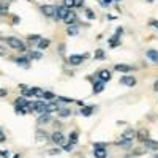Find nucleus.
I'll return each mask as SVG.
<instances>
[{"label": "nucleus", "mask_w": 158, "mask_h": 158, "mask_svg": "<svg viewBox=\"0 0 158 158\" xmlns=\"http://www.w3.org/2000/svg\"><path fill=\"white\" fill-rule=\"evenodd\" d=\"M5 41H6V44H8L10 48L16 49V51H19V52H24V51H25V44L21 41L19 38H15V36H6V38H5Z\"/></svg>", "instance_id": "nucleus-1"}, {"label": "nucleus", "mask_w": 158, "mask_h": 158, "mask_svg": "<svg viewBox=\"0 0 158 158\" xmlns=\"http://www.w3.org/2000/svg\"><path fill=\"white\" fill-rule=\"evenodd\" d=\"M85 57H87V54H84V56H81V54H73V56L68 57V63L73 65V67H77V65H81V63L85 60Z\"/></svg>", "instance_id": "nucleus-2"}, {"label": "nucleus", "mask_w": 158, "mask_h": 158, "mask_svg": "<svg viewBox=\"0 0 158 158\" xmlns=\"http://www.w3.org/2000/svg\"><path fill=\"white\" fill-rule=\"evenodd\" d=\"M51 141L54 142L57 147H59V146H62V147L65 146V136L60 133V131H56V133H52V135H51Z\"/></svg>", "instance_id": "nucleus-3"}, {"label": "nucleus", "mask_w": 158, "mask_h": 158, "mask_svg": "<svg viewBox=\"0 0 158 158\" xmlns=\"http://www.w3.org/2000/svg\"><path fill=\"white\" fill-rule=\"evenodd\" d=\"M46 108H48V101H36L32 104V109L40 114H46Z\"/></svg>", "instance_id": "nucleus-4"}, {"label": "nucleus", "mask_w": 158, "mask_h": 158, "mask_svg": "<svg viewBox=\"0 0 158 158\" xmlns=\"http://www.w3.org/2000/svg\"><path fill=\"white\" fill-rule=\"evenodd\" d=\"M136 131L133 130V128H128V130H125L123 131V135H122V139H125V141H128V142H131L133 144V141L136 139Z\"/></svg>", "instance_id": "nucleus-5"}, {"label": "nucleus", "mask_w": 158, "mask_h": 158, "mask_svg": "<svg viewBox=\"0 0 158 158\" xmlns=\"http://www.w3.org/2000/svg\"><path fill=\"white\" fill-rule=\"evenodd\" d=\"M56 10H57V6H54V5H43L41 6V13L44 16H49V18H54Z\"/></svg>", "instance_id": "nucleus-6"}, {"label": "nucleus", "mask_w": 158, "mask_h": 158, "mask_svg": "<svg viewBox=\"0 0 158 158\" xmlns=\"http://www.w3.org/2000/svg\"><path fill=\"white\" fill-rule=\"evenodd\" d=\"M76 19H77V16H76V13H74L73 10H68V13H67V16H65V19H63V22L67 24V25H74Z\"/></svg>", "instance_id": "nucleus-7"}, {"label": "nucleus", "mask_w": 158, "mask_h": 158, "mask_svg": "<svg viewBox=\"0 0 158 158\" xmlns=\"http://www.w3.org/2000/svg\"><path fill=\"white\" fill-rule=\"evenodd\" d=\"M67 13H68V8H67V6H57L56 15H54V19H56V21H59V19H65Z\"/></svg>", "instance_id": "nucleus-8"}, {"label": "nucleus", "mask_w": 158, "mask_h": 158, "mask_svg": "<svg viewBox=\"0 0 158 158\" xmlns=\"http://www.w3.org/2000/svg\"><path fill=\"white\" fill-rule=\"evenodd\" d=\"M94 156L95 158H108V149L106 147H94Z\"/></svg>", "instance_id": "nucleus-9"}, {"label": "nucleus", "mask_w": 158, "mask_h": 158, "mask_svg": "<svg viewBox=\"0 0 158 158\" xmlns=\"http://www.w3.org/2000/svg\"><path fill=\"white\" fill-rule=\"evenodd\" d=\"M120 84L122 85H128V87H133V85H136V77H133V76H123V77H120Z\"/></svg>", "instance_id": "nucleus-10"}, {"label": "nucleus", "mask_w": 158, "mask_h": 158, "mask_svg": "<svg viewBox=\"0 0 158 158\" xmlns=\"http://www.w3.org/2000/svg\"><path fill=\"white\" fill-rule=\"evenodd\" d=\"M114 70L122 71V73H130V71H133V67H131V65H127V63H115Z\"/></svg>", "instance_id": "nucleus-11"}, {"label": "nucleus", "mask_w": 158, "mask_h": 158, "mask_svg": "<svg viewBox=\"0 0 158 158\" xmlns=\"http://www.w3.org/2000/svg\"><path fill=\"white\" fill-rule=\"evenodd\" d=\"M36 90H38V87H25V85H22V95L24 97H36Z\"/></svg>", "instance_id": "nucleus-12"}, {"label": "nucleus", "mask_w": 158, "mask_h": 158, "mask_svg": "<svg viewBox=\"0 0 158 158\" xmlns=\"http://www.w3.org/2000/svg\"><path fill=\"white\" fill-rule=\"evenodd\" d=\"M15 104H16V108H32V103H30L29 100H25L24 97H21V98H16Z\"/></svg>", "instance_id": "nucleus-13"}, {"label": "nucleus", "mask_w": 158, "mask_h": 158, "mask_svg": "<svg viewBox=\"0 0 158 158\" xmlns=\"http://www.w3.org/2000/svg\"><path fill=\"white\" fill-rule=\"evenodd\" d=\"M49 138H51V136L46 133L44 130H41V128L36 130V133H35V139H36V141H48Z\"/></svg>", "instance_id": "nucleus-14"}, {"label": "nucleus", "mask_w": 158, "mask_h": 158, "mask_svg": "<svg viewBox=\"0 0 158 158\" xmlns=\"http://www.w3.org/2000/svg\"><path fill=\"white\" fill-rule=\"evenodd\" d=\"M111 71L109 70H101L100 73H98V79L101 82H106V81H111Z\"/></svg>", "instance_id": "nucleus-15"}, {"label": "nucleus", "mask_w": 158, "mask_h": 158, "mask_svg": "<svg viewBox=\"0 0 158 158\" xmlns=\"http://www.w3.org/2000/svg\"><path fill=\"white\" fill-rule=\"evenodd\" d=\"M136 139L141 141V142L144 144V142L149 139V131H147V130H139V131H138V135H136Z\"/></svg>", "instance_id": "nucleus-16"}, {"label": "nucleus", "mask_w": 158, "mask_h": 158, "mask_svg": "<svg viewBox=\"0 0 158 158\" xmlns=\"http://www.w3.org/2000/svg\"><path fill=\"white\" fill-rule=\"evenodd\" d=\"M144 147H146V149H149V150H158V142L149 138L146 142H144Z\"/></svg>", "instance_id": "nucleus-17"}, {"label": "nucleus", "mask_w": 158, "mask_h": 158, "mask_svg": "<svg viewBox=\"0 0 158 158\" xmlns=\"http://www.w3.org/2000/svg\"><path fill=\"white\" fill-rule=\"evenodd\" d=\"M19 67H24V68H29V63H30V59L29 57H18L16 60H15Z\"/></svg>", "instance_id": "nucleus-18"}, {"label": "nucleus", "mask_w": 158, "mask_h": 158, "mask_svg": "<svg viewBox=\"0 0 158 158\" xmlns=\"http://www.w3.org/2000/svg\"><path fill=\"white\" fill-rule=\"evenodd\" d=\"M54 111H59V104L57 101H48V108H46V114H51Z\"/></svg>", "instance_id": "nucleus-19"}, {"label": "nucleus", "mask_w": 158, "mask_h": 158, "mask_svg": "<svg viewBox=\"0 0 158 158\" xmlns=\"http://www.w3.org/2000/svg\"><path fill=\"white\" fill-rule=\"evenodd\" d=\"M147 57H149L152 62H155V63L158 65V51H155V49H149V51H147Z\"/></svg>", "instance_id": "nucleus-20"}, {"label": "nucleus", "mask_w": 158, "mask_h": 158, "mask_svg": "<svg viewBox=\"0 0 158 158\" xmlns=\"http://www.w3.org/2000/svg\"><path fill=\"white\" fill-rule=\"evenodd\" d=\"M77 139H79V133H77V131H71L70 136H68V144H73V146H76Z\"/></svg>", "instance_id": "nucleus-21"}, {"label": "nucleus", "mask_w": 158, "mask_h": 158, "mask_svg": "<svg viewBox=\"0 0 158 158\" xmlns=\"http://www.w3.org/2000/svg\"><path fill=\"white\" fill-rule=\"evenodd\" d=\"M94 111H95V108H94V106H84V108H81V115L89 117V115L94 114Z\"/></svg>", "instance_id": "nucleus-22"}, {"label": "nucleus", "mask_w": 158, "mask_h": 158, "mask_svg": "<svg viewBox=\"0 0 158 158\" xmlns=\"http://www.w3.org/2000/svg\"><path fill=\"white\" fill-rule=\"evenodd\" d=\"M103 90H104V82L98 81V82L94 84V94H101Z\"/></svg>", "instance_id": "nucleus-23"}, {"label": "nucleus", "mask_w": 158, "mask_h": 158, "mask_svg": "<svg viewBox=\"0 0 158 158\" xmlns=\"http://www.w3.org/2000/svg\"><path fill=\"white\" fill-rule=\"evenodd\" d=\"M77 32H79L77 25H68V27H67V33H68L70 36H76Z\"/></svg>", "instance_id": "nucleus-24"}, {"label": "nucleus", "mask_w": 158, "mask_h": 158, "mask_svg": "<svg viewBox=\"0 0 158 158\" xmlns=\"http://www.w3.org/2000/svg\"><path fill=\"white\" fill-rule=\"evenodd\" d=\"M51 120V114H41L38 117V123L40 125H43V123H48Z\"/></svg>", "instance_id": "nucleus-25"}, {"label": "nucleus", "mask_w": 158, "mask_h": 158, "mask_svg": "<svg viewBox=\"0 0 158 158\" xmlns=\"http://www.w3.org/2000/svg\"><path fill=\"white\" fill-rule=\"evenodd\" d=\"M8 6H10L8 2H0V16L6 15V13H8Z\"/></svg>", "instance_id": "nucleus-26"}, {"label": "nucleus", "mask_w": 158, "mask_h": 158, "mask_svg": "<svg viewBox=\"0 0 158 158\" xmlns=\"http://www.w3.org/2000/svg\"><path fill=\"white\" fill-rule=\"evenodd\" d=\"M118 36H120V35H114L112 38H109V46H118V44H120V38H118Z\"/></svg>", "instance_id": "nucleus-27"}, {"label": "nucleus", "mask_w": 158, "mask_h": 158, "mask_svg": "<svg viewBox=\"0 0 158 158\" xmlns=\"http://www.w3.org/2000/svg\"><path fill=\"white\" fill-rule=\"evenodd\" d=\"M49 44H51V41H49L48 38H46V40H44V38H41V40L38 41V49H46Z\"/></svg>", "instance_id": "nucleus-28"}, {"label": "nucleus", "mask_w": 158, "mask_h": 158, "mask_svg": "<svg viewBox=\"0 0 158 158\" xmlns=\"http://www.w3.org/2000/svg\"><path fill=\"white\" fill-rule=\"evenodd\" d=\"M43 100H44V101H51V100H56V95L52 94V92H44V95H43Z\"/></svg>", "instance_id": "nucleus-29"}, {"label": "nucleus", "mask_w": 158, "mask_h": 158, "mask_svg": "<svg viewBox=\"0 0 158 158\" xmlns=\"http://www.w3.org/2000/svg\"><path fill=\"white\" fill-rule=\"evenodd\" d=\"M59 115L60 117H70L71 115V109H67V108H65V109H59Z\"/></svg>", "instance_id": "nucleus-30"}, {"label": "nucleus", "mask_w": 158, "mask_h": 158, "mask_svg": "<svg viewBox=\"0 0 158 158\" xmlns=\"http://www.w3.org/2000/svg\"><path fill=\"white\" fill-rule=\"evenodd\" d=\"M41 52H36V51H32L30 54H29V59H41Z\"/></svg>", "instance_id": "nucleus-31"}, {"label": "nucleus", "mask_w": 158, "mask_h": 158, "mask_svg": "<svg viewBox=\"0 0 158 158\" xmlns=\"http://www.w3.org/2000/svg\"><path fill=\"white\" fill-rule=\"evenodd\" d=\"M95 59H97V60L104 59V51H103V49H97V52H95Z\"/></svg>", "instance_id": "nucleus-32"}, {"label": "nucleus", "mask_w": 158, "mask_h": 158, "mask_svg": "<svg viewBox=\"0 0 158 158\" xmlns=\"http://www.w3.org/2000/svg\"><path fill=\"white\" fill-rule=\"evenodd\" d=\"M40 40H41V36H40V35H29V41L30 43H38Z\"/></svg>", "instance_id": "nucleus-33"}, {"label": "nucleus", "mask_w": 158, "mask_h": 158, "mask_svg": "<svg viewBox=\"0 0 158 158\" xmlns=\"http://www.w3.org/2000/svg\"><path fill=\"white\" fill-rule=\"evenodd\" d=\"M60 153H62V150L59 147H54V149H49L48 150V155H60Z\"/></svg>", "instance_id": "nucleus-34"}, {"label": "nucleus", "mask_w": 158, "mask_h": 158, "mask_svg": "<svg viewBox=\"0 0 158 158\" xmlns=\"http://www.w3.org/2000/svg\"><path fill=\"white\" fill-rule=\"evenodd\" d=\"M63 6H67L68 10H70V8H74V0H65Z\"/></svg>", "instance_id": "nucleus-35"}, {"label": "nucleus", "mask_w": 158, "mask_h": 158, "mask_svg": "<svg viewBox=\"0 0 158 158\" xmlns=\"http://www.w3.org/2000/svg\"><path fill=\"white\" fill-rule=\"evenodd\" d=\"M0 156H2V158H10L11 152L10 150H0Z\"/></svg>", "instance_id": "nucleus-36"}, {"label": "nucleus", "mask_w": 158, "mask_h": 158, "mask_svg": "<svg viewBox=\"0 0 158 158\" xmlns=\"http://www.w3.org/2000/svg\"><path fill=\"white\" fill-rule=\"evenodd\" d=\"M85 16H87L89 19H95V13L92 11V10H85Z\"/></svg>", "instance_id": "nucleus-37"}, {"label": "nucleus", "mask_w": 158, "mask_h": 158, "mask_svg": "<svg viewBox=\"0 0 158 158\" xmlns=\"http://www.w3.org/2000/svg\"><path fill=\"white\" fill-rule=\"evenodd\" d=\"M114 2V0H100V5L101 6H108V5H111Z\"/></svg>", "instance_id": "nucleus-38"}, {"label": "nucleus", "mask_w": 158, "mask_h": 158, "mask_svg": "<svg viewBox=\"0 0 158 158\" xmlns=\"http://www.w3.org/2000/svg\"><path fill=\"white\" fill-rule=\"evenodd\" d=\"M73 147H74L73 144H65V146H63V150H65V152H71Z\"/></svg>", "instance_id": "nucleus-39"}, {"label": "nucleus", "mask_w": 158, "mask_h": 158, "mask_svg": "<svg viewBox=\"0 0 158 158\" xmlns=\"http://www.w3.org/2000/svg\"><path fill=\"white\" fill-rule=\"evenodd\" d=\"M59 100L63 101V103H73V101H76V100H71V98H67V97H59Z\"/></svg>", "instance_id": "nucleus-40"}, {"label": "nucleus", "mask_w": 158, "mask_h": 158, "mask_svg": "<svg viewBox=\"0 0 158 158\" xmlns=\"http://www.w3.org/2000/svg\"><path fill=\"white\" fill-rule=\"evenodd\" d=\"M84 5V0H74V6L79 8V6H82Z\"/></svg>", "instance_id": "nucleus-41"}, {"label": "nucleus", "mask_w": 158, "mask_h": 158, "mask_svg": "<svg viewBox=\"0 0 158 158\" xmlns=\"http://www.w3.org/2000/svg\"><path fill=\"white\" fill-rule=\"evenodd\" d=\"M5 141H6V136H5V133H3V131L0 130V142H5Z\"/></svg>", "instance_id": "nucleus-42"}, {"label": "nucleus", "mask_w": 158, "mask_h": 158, "mask_svg": "<svg viewBox=\"0 0 158 158\" xmlns=\"http://www.w3.org/2000/svg\"><path fill=\"white\" fill-rule=\"evenodd\" d=\"M149 24L152 25V27H153V29H158V21H155V19H152V21H150Z\"/></svg>", "instance_id": "nucleus-43"}, {"label": "nucleus", "mask_w": 158, "mask_h": 158, "mask_svg": "<svg viewBox=\"0 0 158 158\" xmlns=\"http://www.w3.org/2000/svg\"><path fill=\"white\" fill-rule=\"evenodd\" d=\"M8 95V90L6 89H0V97H6Z\"/></svg>", "instance_id": "nucleus-44"}, {"label": "nucleus", "mask_w": 158, "mask_h": 158, "mask_svg": "<svg viewBox=\"0 0 158 158\" xmlns=\"http://www.w3.org/2000/svg\"><path fill=\"white\" fill-rule=\"evenodd\" d=\"M6 49L5 48H2V46H0V56H6V52H5Z\"/></svg>", "instance_id": "nucleus-45"}, {"label": "nucleus", "mask_w": 158, "mask_h": 158, "mask_svg": "<svg viewBox=\"0 0 158 158\" xmlns=\"http://www.w3.org/2000/svg\"><path fill=\"white\" fill-rule=\"evenodd\" d=\"M19 21H21V19H19L18 16H15V18H13V24H18Z\"/></svg>", "instance_id": "nucleus-46"}, {"label": "nucleus", "mask_w": 158, "mask_h": 158, "mask_svg": "<svg viewBox=\"0 0 158 158\" xmlns=\"http://www.w3.org/2000/svg\"><path fill=\"white\" fill-rule=\"evenodd\" d=\"M153 90H156V92H158V81L153 84Z\"/></svg>", "instance_id": "nucleus-47"}, {"label": "nucleus", "mask_w": 158, "mask_h": 158, "mask_svg": "<svg viewBox=\"0 0 158 158\" xmlns=\"http://www.w3.org/2000/svg\"><path fill=\"white\" fill-rule=\"evenodd\" d=\"M13 158H19V153H18V155H15V156H13Z\"/></svg>", "instance_id": "nucleus-48"}, {"label": "nucleus", "mask_w": 158, "mask_h": 158, "mask_svg": "<svg viewBox=\"0 0 158 158\" xmlns=\"http://www.w3.org/2000/svg\"><path fill=\"white\" fill-rule=\"evenodd\" d=\"M153 158H158V153H155V156H153Z\"/></svg>", "instance_id": "nucleus-49"}, {"label": "nucleus", "mask_w": 158, "mask_h": 158, "mask_svg": "<svg viewBox=\"0 0 158 158\" xmlns=\"http://www.w3.org/2000/svg\"><path fill=\"white\" fill-rule=\"evenodd\" d=\"M147 2H153V0H147Z\"/></svg>", "instance_id": "nucleus-50"}, {"label": "nucleus", "mask_w": 158, "mask_h": 158, "mask_svg": "<svg viewBox=\"0 0 158 158\" xmlns=\"http://www.w3.org/2000/svg\"><path fill=\"white\" fill-rule=\"evenodd\" d=\"M115 2H120V0H115Z\"/></svg>", "instance_id": "nucleus-51"}]
</instances>
